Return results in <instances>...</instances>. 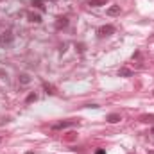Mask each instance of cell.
<instances>
[{
    "mask_svg": "<svg viewBox=\"0 0 154 154\" xmlns=\"http://www.w3.org/2000/svg\"><path fill=\"white\" fill-rule=\"evenodd\" d=\"M75 125H79V120H59V122L52 124L50 129L52 131H63L66 127H75Z\"/></svg>",
    "mask_w": 154,
    "mask_h": 154,
    "instance_id": "cell-1",
    "label": "cell"
},
{
    "mask_svg": "<svg viewBox=\"0 0 154 154\" xmlns=\"http://www.w3.org/2000/svg\"><path fill=\"white\" fill-rule=\"evenodd\" d=\"M13 41H14V34H13V31H5V32L0 34V47H2V48L11 47Z\"/></svg>",
    "mask_w": 154,
    "mask_h": 154,
    "instance_id": "cell-2",
    "label": "cell"
},
{
    "mask_svg": "<svg viewBox=\"0 0 154 154\" xmlns=\"http://www.w3.org/2000/svg\"><path fill=\"white\" fill-rule=\"evenodd\" d=\"M111 34H115V27L109 25V23L97 29V36H99V38H108V36H111Z\"/></svg>",
    "mask_w": 154,
    "mask_h": 154,
    "instance_id": "cell-3",
    "label": "cell"
},
{
    "mask_svg": "<svg viewBox=\"0 0 154 154\" xmlns=\"http://www.w3.org/2000/svg\"><path fill=\"white\" fill-rule=\"evenodd\" d=\"M65 27H68V16H57L56 18V29L61 31Z\"/></svg>",
    "mask_w": 154,
    "mask_h": 154,
    "instance_id": "cell-4",
    "label": "cell"
},
{
    "mask_svg": "<svg viewBox=\"0 0 154 154\" xmlns=\"http://www.w3.org/2000/svg\"><path fill=\"white\" fill-rule=\"evenodd\" d=\"M41 86H43V90H45L47 95H56V93H57V91H56V86H54V84H48L47 81H43Z\"/></svg>",
    "mask_w": 154,
    "mask_h": 154,
    "instance_id": "cell-5",
    "label": "cell"
},
{
    "mask_svg": "<svg viewBox=\"0 0 154 154\" xmlns=\"http://www.w3.org/2000/svg\"><path fill=\"white\" fill-rule=\"evenodd\" d=\"M27 18H29V22H32V23H41V14H38V13L27 11Z\"/></svg>",
    "mask_w": 154,
    "mask_h": 154,
    "instance_id": "cell-6",
    "label": "cell"
},
{
    "mask_svg": "<svg viewBox=\"0 0 154 154\" xmlns=\"http://www.w3.org/2000/svg\"><path fill=\"white\" fill-rule=\"evenodd\" d=\"M106 14L108 16H118L120 14V5H111V7H108V11H106Z\"/></svg>",
    "mask_w": 154,
    "mask_h": 154,
    "instance_id": "cell-7",
    "label": "cell"
},
{
    "mask_svg": "<svg viewBox=\"0 0 154 154\" xmlns=\"http://www.w3.org/2000/svg\"><path fill=\"white\" fill-rule=\"evenodd\" d=\"M106 120H108L109 124H116V122H120V120H122V116L118 115V113H109V115L106 116Z\"/></svg>",
    "mask_w": 154,
    "mask_h": 154,
    "instance_id": "cell-8",
    "label": "cell"
},
{
    "mask_svg": "<svg viewBox=\"0 0 154 154\" xmlns=\"http://www.w3.org/2000/svg\"><path fill=\"white\" fill-rule=\"evenodd\" d=\"M43 2H45V0H32V5H34L36 9H39L41 13H45V11H47V5H45Z\"/></svg>",
    "mask_w": 154,
    "mask_h": 154,
    "instance_id": "cell-9",
    "label": "cell"
},
{
    "mask_svg": "<svg viewBox=\"0 0 154 154\" xmlns=\"http://www.w3.org/2000/svg\"><path fill=\"white\" fill-rule=\"evenodd\" d=\"M18 81H20V84H29V82H31V75L25 74V72H22V74L18 75Z\"/></svg>",
    "mask_w": 154,
    "mask_h": 154,
    "instance_id": "cell-10",
    "label": "cell"
},
{
    "mask_svg": "<svg viewBox=\"0 0 154 154\" xmlns=\"http://www.w3.org/2000/svg\"><path fill=\"white\" fill-rule=\"evenodd\" d=\"M118 75L120 77H131L133 75V72H131L129 68H120V70H118Z\"/></svg>",
    "mask_w": 154,
    "mask_h": 154,
    "instance_id": "cell-11",
    "label": "cell"
},
{
    "mask_svg": "<svg viewBox=\"0 0 154 154\" xmlns=\"http://www.w3.org/2000/svg\"><path fill=\"white\" fill-rule=\"evenodd\" d=\"M88 2V5H91V7H100V5H104V0H86Z\"/></svg>",
    "mask_w": 154,
    "mask_h": 154,
    "instance_id": "cell-12",
    "label": "cell"
},
{
    "mask_svg": "<svg viewBox=\"0 0 154 154\" xmlns=\"http://www.w3.org/2000/svg\"><path fill=\"white\" fill-rule=\"evenodd\" d=\"M36 100H38V95H36V93H29V95H27V99H25V102H27V104L36 102Z\"/></svg>",
    "mask_w": 154,
    "mask_h": 154,
    "instance_id": "cell-13",
    "label": "cell"
},
{
    "mask_svg": "<svg viewBox=\"0 0 154 154\" xmlns=\"http://www.w3.org/2000/svg\"><path fill=\"white\" fill-rule=\"evenodd\" d=\"M140 120L145 122V124H147V122H154V115H142L140 116Z\"/></svg>",
    "mask_w": 154,
    "mask_h": 154,
    "instance_id": "cell-14",
    "label": "cell"
},
{
    "mask_svg": "<svg viewBox=\"0 0 154 154\" xmlns=\"http://www.w3.org/2000/svg\"><path fill=\"white\" fill-rule=\"evenodd\" d=\"M75 48L79 50V52H81V54L84 52V45H82V43H79V45H75Z\"/></svg>",
    "mask_w": 154,
    "mask_h": 154,
    "instance_id": "cell-15",
    "label": "cell"
},
{
    "mask_svg": "<svg viewBox=\"0 0 154 154\" xmlns=\"http://www.w3.org/2000/svg\"><path fill=\"white\" fill-rule=\"evenodd\" d=\"M86 108H91V109H97V108H99V104H86Z\"/></svg>",
    "mask_w": 154,
    "mask_h": 154,
    "instance_id": "cell-16",
    "label": "cell"
},
{
    "mask_svg": "<svg viewBox=\"0 0 154 154\" xmlns=\"http://www.w3.org/2000/svg\"><path fill=\"white\" fill-rule=\"evenodd\" d=\"M95 154H106V151L104 149H99V151H95Z\"/></svg>",
    "mask_w": 154,
    "mask_h": 154,
    "instance_id": "cell-17",
    "label": "cell"
},
{
    "mask_svg": "<svg viewBox=\"0 0 154 154\" xmlns=\"http://www.w3.org/2000/svg\"><path fill=\"white\" fill-rule=\"evenodd\" d=\"M25 154H34V152H32V151H29V152H25Z\"/></svg>",
    "mask_w": 154,
    "mask_h": 154,
    "instance_id": "cell-18",
    "label": "cell"
},
{
    "mask_svg": "<svg viewBox=\"0 0 154 154\" xmlns=\"http://www.w3.org/2000/svg\"><path fill=\"white\" fill-rule=\"evenodd\" d=\"M147 154H154V151H149V152H147Z\"/></svg>",
    "mask_w": 154,
    "mask_h": 154,
    "instance_id": "cell-19",
    "label": "cell"
},
{
    "mask_svg": "<svg viewBox=\"0 0 154 154\" xmlns=\"http://www.w3.org/2000/svg\"><path fill=\"white\" fill-rule=\"evenodd\" d=\"M48 2H56V0H48Z\"/></svg>",
    "mask_w": 154,
    "mask_h": 154,
    "instance_id": "cell-20",
    "label": "cell"
},
{
    "mask_svg": "<svg viewBox=\"0 0 154 154\" xmlns=\"http://www.w3.org/2000/svg\"><path fill=\"white\" fill-rule=\"evenodd\" d=\"M0 142H2V138H0Z\"/></svg>",
    "mask_w": 154,
    "mask_h": 154,
    "instance_id": "cell-21",
    "label": "cell"
},
{
    "mask_svg": "<svg viewBox=\"0 0 154 154\" xmlns=\"http://www.w3.org/2000/svg\"><path fill=\"white\" fill-rule=\"evenodd\" d=\"M152 95H154V91H152Z\"/></svg>",
    "mask_w": 154,
    "mask_h": 154,
    "instance_id": "cell-22",
    "label": "cell"
}]
</instances>
